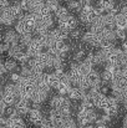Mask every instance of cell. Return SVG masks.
Wrapping results in <instances>:
<instances>
[{
  "mask_svg": "<svg viewBox=\"0 0 127 128\" xmlns=\"http://www.w3.org/2000/svg\"><path fill=\"white\" fill-rule=\"evenodd\" d=\"M57 25H59V28L60 29H62V30H66V31H72L74 29H76L77 28V25H79V20L74 16V15H71V14H69L67 16H65L64 19H60V20H57Z\"/></svg>",
  "mask_w": 127,
  "mask_h": 128,
  "instance_id": "6da1fadb",
  "label": "cell"
},
{
  "mask_svg": "<svg viewBox=\"0 0 127 128\" xmlns=\"http://www.w3.org/2000/svg\"><path fill=\"white\" fill-rule=\"evenodd\" d=\"M44 117H45V116L42 114L41 110H36V108H30L29 112H28V114H26V120H28L31 124H34V126H36V127H40Z\"/></svg>",
  "mask_w": 127,
  "mask_h": 128,
  "instance_id": "7a4b0ae2",
  "label": "cell"
},
{
  "mask_svg": "<svg viewBox=\"0 0 127 128\" xmlns=\"http://www.w3.org/2000/svg\"><path fill=\"white\" fill-rule=\"evenodd\" d=\"M25 51H26V54L30 57H35V56H38L39 54H41L42 51H44V47H42V45L40 44L39 39L38 38H34L33 41L26 46V50Z\"/></svg>",
  "mask_w": 127,
  "mask_h": 128,
  "instance_id": "3957f363",
  "label": "cell"
},
{
  "mask_svg": "<svg viewBox=\"0 0 127 128\" xmlns=\"http://www.w3.org/2000/svg\"><path fill=\"white\" fill-rule=\"evenodd\" d=\"M49 36L51 39L52 42H57V41H66L69 39V31L62 30L60 28L49 30Z\"/></svg>",
  "mask_w": 127,
  "mask_h": 128,
  "instance_id": "277c9868",
  "label": "cell"
},
{
  "mask_svg": "<svg viewBox=\"0 0 127 128\" xmlns=\"http://www.w3.org/2000/svg\"><path fill=\"white\" fill-rule=\"evenodd\" d=\"M30 100H28V98H18L16 100V102L14 103V106H15V110H16V112H18V114L19 116H26L28 114V112H29V110H30Z\"/></svg>",
  "mask_w": 127,
  "mask_h": 128,
  "instance_id": "5b68a950",
  "label": "cell"
},
{
  "mask_svg": "<svg viewBox=\"0 0 127 128\" xmlns=\"http://www.w3.org/2000/svg\"><path fill=\"white\" fill-rule=\"evenodd\" d=\"M118 108H120L118 102H117L113 97H108L107 103H106V106H105V108H103V112L112 118V117H116V116L118 114Z\"/></svg>",
  "mask_w": 127,
  "mask_h": 128,
  "instance_id": "8992f818",
  "label": "cell"
},
{
  "mask_svg": "<svg viewBox=\"0 0 127 128\" xmlns=\"http://www.w3.org/2000/svg\"><path fill=\"white\" fill-rule=\"evenodd\" d=\"M81 40H82L84 42L88 44L91 47H100V45L102 42V39H101L98 35H95L93 32H91L90 30H87L86 32H84Z\"/></svg>",
  "mask_w": 127,
  "mask_h": 128,
  "instance_id": "52a82bcc",
  "label": "cell"
},
{
  "mask_svg": "<svg viewBox=\"0 0 127 128\" xmlns=\"http://www.w3.org/2000/svg\"><path fill=\"white\" fill-rule=\"evenodd\" d=\"M47 117H49V120H50V122L54 124V126H56V127H61V124H62V121H64V117H62V114H61V112L59 111V110H50L49 111V114H47Z\"/></svg>",
  "mask_w": 127,
  "mask_h": 128,
  "instance_id": "ba28073f",
  "label": "cell"
},
{
  "mask_svg": "<svg viewBox=\"0 0 127 128\" xmlns=\"http://www.w3.org/2000/svg\"><path fill=\"white\" fill-rule=\"evenodd\" d=\"M6 126L10 128H26V122L20 116L6 117Z\"/></svg>",
  "mask_w": 127,
  "mask_h": 128,
  "instance_id": "9c48e42d",
  "label": "cell"
},
{
  "mask_svg": "<svg viewBox=\"0 0 127 128\" xmlns=\"http://www.w3.org/2000/svg\"><path fill=\"white\" fill-rule=\"evenodd\" d=\"M47 94H49L47 92H45V91H42L40 88L35 87V90L31 93L30 101H31V103H44L45 100L47 98Z\"/></svg>",
  "mask_w": 127,
  "mask_h": 128,
  "instance_id": "30bf717a",
  "label": "cell"
},
{
  "mask_svg": "<svg viewBox=\"0 0 127 128\" xmlns=\"http://www.w3.org/2000/svg\"><path fill=\"white\" fill-rule=\"evenodd\" d=\"M15 30H16V32H18L19 35H24V34H29V32H33V31H34L33 28H30V26L28 25V22L24 20V18H21V19H19V20L16 21V24H15Z\"/></svg>",
  "mask_w": 127,
  "mask_h": 128,
  "instance_id": "8fae6325",
  "label": "cell"
},
{
  "mask_svg": "<svg viewBox=\"0 0 127 128\" xmlns=\"http://www.w3.org/2000/svg\"><path fill=\"white\" fill-rule=\"evenodd\" d=\"M86 92H87V91L81 90V88L77 87V86H76V87H71V90H70L67 97H69L71 101H81L85 96H86Z\"/></svg>",
  "mask_w": 127,
  "mask_h": 128,
  "instance_id": "7c38bea8",
  "label": "cell"
},
{
  "mask_svg": "<svg viewBox=\"0 0 127 128\" xmlns=\"http://www.w3.org/2000/svg\"><path fill=\"white\" fill-rule=\"evenodd\" d=\"M19 38H20V35L16 32L15 29L14 30H8L5 32V35H4V41L6 44H9L10 46H13V45L19 44Z\"/></svg>",
  "mask_w": 127,
  "mask_h": 128,
  "instance_id": "4fadbf2b",
  "label": "cell"
},
{
  "mask_svg": "<svg viewBox=\"0 0 127 128\" xmlns=\"http://www.w3.org/2000/svg\"><path fill=\"white\" fill-rule=\"evenodd\" d=\"M88 82L92 86H97V85H102V80H101V75L96 71V70H91L87 75H86Z\"/></svg>",
  "mask_w": 127,
  "mask_h": 128,
  "instance_id": "5bb4252c",
  "label": "cell"
},
{
  "mask_svg": "<svg viewBox=\"0 0 127 128\" xmlns=\"http://www.w3.org/2000/svg\"><path fill=\"white\" fill-rule=\"evenodd\" d=\"M1 100L8 104V106H11V104H14L15 102H16V100L19 98L18 97V94H15V93H11V92H6V91H1Z\"/></svg>",
  "mask_w": 127,
  "mask_h": 128,
  "instance_id": "9a60e30c",
  "label": "cell"
},
{
  "mask_svg": "<svg viewBox=\"0 0 127 128\" xmlns=\"http://www.w3.org/2000/svg\"><path fill=\"white\" fill-rule=\"evenodd\" d=\"M4 66H5V68H6L8 72H14V71H16V70L20 71V68H19V62H18L15 58H13V57H8V58L4 61Z\"/></svg>",
  "mask_w": 127,
  "mask_h": 128,
  "instance_id": "2e32d148",
  "label": "cell"
},
{
  "mask_svg": "<svg viewBox=\"0 0 127 128\" xmlns=\"http://www.w3.org/2000/svg\"><path fill=\"white\" fill-rule=\"evenodd\" d=\"M107 100H108V96L100 93V94L93 100V102H95V107L98 108V110H103L105 106H106V103H107Z\"/></svg>",
  "mask_w": 127,
  "mask_h": 128,
  "instance_id": "e0dca14e",
  "label": "cell"
},
{
  "mask_svg": "<svg viewBox=\"0 0 127 128\" xmlns=\"http://www.w3.org/2000/svg\"><path fill=\"white\" fill-rule=\"evenodd\" d=\"M33 35H34L33 32L20 35V38H19V45H20L23 48H25V50H26V46L31 42V41H33V39H34V36H33Z\"/></svg>",
  "mask_w": 127,
  "mask_h": 128,
  "instance_id": "ac0fdd59",
  "label": "cell"
},
{
  "mask_svg": "<svg viewBox=\"0 0 127 128\" xmlns=\"http://www.w3.org/2000/svg\"><path fill=\"white\" fill-rule=\"evenodd\" d=\"M62 100H64V96H61V94H59L57 93V96H54L51 100H50V108H52V110H60L61 108V104H62Z\"/></svg>",
  "mask_w": 127,
  "mask_h": 128,
  "instance_id": "d6986e66",
  "label": "cell"
},
{
  "mask_svg": "<svg viewBox=\"0 0 127 128\" xmlns=\"http://www.w3.org/2000/svg\"><path fill=\"white\" fill-rule=\"evenodd\" d=\"M115 5V0H97V5L100 9H102L105 12L110 11L112 9V6Z\"/></svg>",
  "mask_w": 127,
  "mask_h": 128,
  "instance_id": "ffe728a7",
  "label": "cell"
},
{
  "mask_svg": "<svg viewBox=\"0 0 127 128\" xmlns=\"http://www.w3.org/2000/svg\"><path fill=\"white\" fill-rule=\"evenodd\" d=\"M67 9H69V11H72V12H80L81 11V8H82V5L80 4V1L79 0H67Z\"/></svg>",
  "mask_w": 127,
  "mask_h": 128,
  "instance_id": "44dd1931",
  "label": "cell"
},
{
  "mask_svg": "<svg viewBox=\"0 0 127 128\" xmlns=\"http://www.w3.org/2000/svg\"><path fill=\"white\" fill-rule=\"evenodd\" d=\"M116 28H117V29L127 30V18L123 16L121 12H118V14L116 15Z\"/></svg>",
  "mask_w": 127,
  "mask_h": 128,
  "instance_id": "7402d4cb",
  "label": "cell"
},
{
  "mask_svg": "<svg viewBox=\"0 0 127 128\" xmlns=\"http://www.w3.org/2000/svg\"><path fill=\"white\" fill-rule=\"evenodd\" d=\"M55 18L57 19V20H60V19H64L65 16H67L69 14H70V11H69V9H67V6H59L55 11Z\"/></svg>",
  "mask_w": 127,
  "mask_h": 128,
  "instance_id": "603a6c76",
  "label": "cell"
},
{
  "mask_svg": "<svg viewBox=\"0 0 127 128\" xmlns=\"http://www.w3.org/2000/svg\"><path fill=\"white\" fill-rule=\"evenodd\" d=\"M71 87H72V85H70V84H64V82H61L56 91H57V93L61 94V96H67L69 92H70V90H71Z\"/></svg>",
  "mask_w": 127,
  "mask_h": 128,
  "instance_id": "cb8c5ba5",
  "label": "cell"
},
{
  "mask_svg": "<svg viewBox=\"0 0 127 128\" xmlns=\"http://www.w3.org/2000/svg\"><path fill=\"white\" fill-rule=\"evenodd\" d=\"M60 128H77V122H76L72 117L65 118V120L62 121V124H61Z\"/></svg>",
  "mask_w": 127,
  "mask_h": 128,
  "instance_id": "d4e9b609",
  "label": "cell"
},
{
  "mask_svg": "<svg viewBox=\"0 0 127 128\" xmlns=\"http://www.w3.org/2000/svg\"><path fill=\"white\" fill-rule=\"evenodd\" d=\"M45 4H46V5H47V8L51 10V12H54V11L60 6L59 0H45Z\"/></svg>",
  "mask_w": 127,
  "mask_h": 128,
  "instance_id": "484cf974",
  "label": "cell"
},
{
  "mask_svg": "<svg viewBox=\"0 0 127 128\" xmlns=\"http://www.w3.org/2000/svg\"><path fill=\"white\" fill-rule=\"evenodd\" d=\"M115 35H116V39H120L121 41L125 40L127 38V31L123 30V29H115Z\"/></svg>",
  "mask_w": 127,
  "mask_h": 128,
  "instance_id": "4316f807",
  "label": "cell"
},
{
  "mask_svg": "<svg viewBox=\"0 0 127 128\" xmlns=\"http://www.w3.org/2000/svg\"><path fill=\"white\" fill-rule=\"evenodd\" d=\"M20 77H21V75H20V72H11L10 74V76H9V80L11 81V82H14V84H16L19 80H20Z\"/></svg>",
  "mask_w": 127,
  "mask_h": 128,
  "instance_id": "83f0119b",
  "label": "cell"
},
{
  "mask_svg": "<svg viewBox=\"0 0 127 128\" xmlns=\"http://www.w3.org/2000/svg\"><path fill=\"white\" fill-rule=\"evenodd\" d=\"M8 6H10L9 0H0V12H1V11H4Z\"/></svg>",
  "mask_w": 127,
  "mask_h": 128,
  "instance_id": "f1b7e54d",
  "label": "cell"
},
{
  "mask_svg": "<svg viewBox=\"0 0 127 128\" xmlns=\"http://www.w3.org/2000/svg\"><path fill=\"white\" fill-rule=\"evenodd\" d=\"M100 118H101V120H102V121H103V123H106V124H107V123H110V122H111V117H110V116H108V114H106V113H105V114H103V116H101V117H100Z\"/></svg>",
  "mask_w": 127,
  "mask_h": 128,
  "instance_id": "f546056e",
  "label": "cell"
},
{
  "mask_svg": "<svg viewBox=\"0 0 127 128\" xmlns=\"http://www.w3.org/2000/svg\"><path fill=\"white\" fill-rule=\"evenodd\" d=\"M6 107H8V104H6L1 98H0V112H1V113H4V111H5V108H6Z\"/></svg>",
  "mask_w": 127,
  "mask_h": 128,
  "instance_id": "4dcf8cb0",
  "label": "cell"
},
{
  "mask_svg": "<svg viewBox=\"0 0 127 128\" xmlns=\"http://www.w3.org/2000/svg\"><path fill=\"white\" fill-rule=\"evenodd\" d=\"M121 48L123 51H127V38L125 40H122V44H121Z\"/></svg>",
  "mask_w": 127,
  "mask_h": 128,
  "instance_id": "1f68e13d",
  "label": "cell"
},
{
  "mask_svg": "<svg viewBox=\"0 0 127 128\" xmlns=\"http://www.w3.org/2000/svg\"><path fill=\"white\" fill-rule=\"evenodd\" d=\"M122 128H127V112L123 116V120H122Z\"/></svg>",
  "mask_w": 127,
  "mask_h": 128,
  "instance_id": "d6a6232c",
  "label": "cell"
},
{
  "mask_svg": "<svg viewBox=\"0 0 127 128\" xmlns=\"http://www.w3.org/2000/svg\"><path fill=\"white\" fill-rule=\"evenodd\" d=\"M93 128H107V124L106 123H101V124H95Z\"/></svg>",
  "mask_w": 127,
  "mask_h": 128,
  "instance_id": "836d02e7",
  "label": "cell"
},
{
  "mask_svg": "<svg viewBox=\"0 0 127 128\" xmlns=\"http://www.w3.org/2000/svg\"><path fill=\"white\" fill-rule=\"evenodd\" d=\"M79 128H93V126H92V123H87L84 126H79Z\"/></svg>",
  "mask_w": 127,
  "mask_h": 128,
  "instance_id": "e575fe53",
  "label": "cell"
},
{
  "mask_svg": "<svg viewBox=\"0 0 127 128\" xmlns=\"http://www.w3.org/2000/svg\"><path fill=\"white\" fill-rule=\"evenodd\" d=\"M1 41H3V35L0 34V42H1Z\"/></svg>",
  "mask_w": 127,
  "mask_h": 128,
  "instance_id": "d590c367",
  "label": "cell"
},
{
  "mask_svg": "<svg viewBox=\"0 0 127 128\" xmlns=\"http://www.w3.org/2000/svg\"><path fill=\"white\" fill-rule=\"evenodd\" d=\"M1 65H3V61H1V60H0V66H1Z\"/></svg>",
  "mask_w": 127,
  "mask_h": 128,
  "instance_id": "8d00e7d4",
  "label": "cell"
},
{
  "mask_svg": "<svg viewBox=\"0 0 127 128\" xmlns=\"http://www.w3.org/2000/svg\"><path fill=\"white\" fill-rule=\"evenodd\" d=\"M126 31H127V30H126Z\"/></svg>",
  "mask_w": 127,
  "mask_h": 128,
  "instance_id": "74e56055",
  "label": "cell"
}]
</instances>
